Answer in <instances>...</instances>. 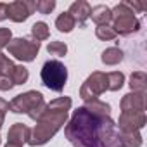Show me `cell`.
<instances>
[{
    "label": "cell",
    "instance_id": "cell-7",
    "mask_svg": "<svg viewBox=\"0 0 147 147\" xmlns=\"http://www.w3.org/2000/svg\"><path fill=\"white\" fill-rule=\"evenodd\" d=\"M42 102H45L43 95L40 92H36V90H30V92L16 95L9 102V111L14 113V114H28L30 111H33Z\"/></svg>",
    "mask_w": 147,
    "mask_h": 147
},
{
    "label": "cell",
    "instance_id": "cell-6",
    "mask_svg": "<svg viewBox=\"0 0 147 147\" xmlns=\"http://www.w3.org/2000/svg\"><path fill=\"white\" fill-rule=\"evenodd\" d=\"M106 90H107V75L102 71H94L83 82V85L80 88V97L85 102L94 100V99H99Z\"/></svg>",
    "mask_w": 147,
    "mask_h": 147
},
{
    "label": "cell",
    "instance_id": "cell-27",
    "mask_svg": "<svg viewBox=\"0 0 147 147\" xmlns=\"http://www.w3.org/2000/svg\"><path fill=\"white\" fill-rule=\"evenodd\" d=\"M45 107H47V102H42V104H38V106H36L33 111H30V113H28V116H30L33 121H38V119H40V116L43 114Z\"/></svg>",
    "mask_w": 147,
    "mask_h": 147
},
{
    "label": "cell",
    "instance_id": "cell-13",
    "mask_svg": "<svg viewBox=\"0 0 147 147\" xmlns=\"http://www.w3.org/2000/svg\"><path fill=\"white\" fill-rule=\"evenodd\" d=\"M90 18H92V21H94L97 26H109V23H111V19H113L111 9H109L107 5H102V4L92 7Z\"/></svg>",
    "mask_w": 147,
    "mask_h": 147
},
{
    "label": "cell",
    "instance_id": "cell-24",
    "mask_svg": "<svg viewBox=\"0 0 147 147\" xmlns=\"http://www.w3.org/2000/svg\"><path fill=\"white\" fill-rule=\"evenodd\" d=\"M95 35H97V38L102 40V42H109V40H114V38L118 36L116 31H114L111 26H97Z\"/></svg>",
    "mask_w": 147,
    "mask_h": 147
},
{
    "label": "cell",
    "instance_id": "cell-2",
    "mask_svg": "<svg viewBox=\"0 0 147 147\" xmlns=\"http://www.w3.org/2000/svg\"><path fill=\"white\" fill-rule=\"evenodd\" d=\"M73 106L71 97H57L54 100H50L43 111V114L40 116V119L36 121L35 128L30 133V140L28 144L31 147H40L45 145L67 121V113Z\"/></svg>",
    "mask_w": 147,
    "mask_h": 147
},
{
    "label": "cell",
    "instance_id": "cell-30",
    "mask_svg": "<svg viewBox=\"0 0 147 147\" xmlns=\"http://www.w3.org/2000/svg\"><path fill=\"white\" fill-rule=\"evenodd\" d=\"M7 19V4H2L0 2V21Z\"/></svg>",
    "mask_w": 147,
    "mask_h": 147
},
{
    "label": "cell",
    "instance_id": "cell-21",
    "mask_svg": "<svg viewBox=\"0 0 147 147\" xmlns=\"http://www.w3.org/2000/svg\"><path fill=\"white\" fill-rule=\"evenodd\" d=\"M28 78H30L28 67H24L23 64L14 66V69H12V73H11V82H12L14 85H24V83L28 82Z\"/></svg>",
    "mask_w": 147,
    "mask_h": 147
},
{
    "label": "cell",
    "instance_id": "cell-1",
    "mask_svg": "<svg viewBox=\"0 0 147 147\" xmlns=\"http://www.w3.org/2000/svg\"><path fill=\"white\" fill-rule=\"evenodd\" d=\"M64 135L73 147H121L113 118L94 114L83 106L73 113L64 126Z\"/></svg>",
    "mask_w": 147,
    "mask_h": 147
},
{
    "label": "cell",
    "instance_id": "cell-3",
    "mask_svg": "<svg viewBox=\"0 0 147 147\" xmlns=\"http://www.w3.org/2000/svg\"><path fill=\"white\" fill-rule=\"evenodd\" d=\"M111 16H113V19H111L113 26L111 28L116 31V35L130 36L140 30V21L135 16V11H131L125 2L114 5L111 9Z\"/></svg>",
    "mask_w": 147,
    "mask_h": 147
},
{
    "label": "cell",
    "instance_id": "cell-23",
    "mask_svg": "<svg viewBox=\"0 0 147 147\" xmlns=\"http://www.w3.org/2000/svg\"><path fill=\"white\" fill-rule=\"evenodd\" d=\"M14 66H16V64H14L7 55H4L2 52H0V76H9V78H11V73H12Z\"/></svg>",
    "mask_w": 147,
    "mask_h": 147
},
{
    "label": "cell",
    "instance_id": "cell-16",
    "mask_svg": "<svg viewBox=\"0 0 147 147\" xmlns=\"http://www.w3.org/2000/svg\"><path fill=\"white\" fill-rule=\"evenodd\" d=\"M100 61L106 64V66H116L123 61V50L118 49V47H109L102 52L100 55Z\"/></svg>",
    "mask_w": 147,
    "mask_h": 147
},
{
    "label": "cell",
    "instance_id": "cell-9",
    "mask_svg": "<svg viewBox=\"0 0 147 147\" xmlns=\"http://www.w3.org/2000/svg\"><path fill=\"white\" fill-rule=\"evenodd\" d=\"M147 123L145 113H121L118 125L119 133H128V131H140Z\"/></svg>",
    "mask_w": 147,
    "mask_h": 147
},
{
    "label": "cell",
    "instance_id": "cell-20",
    "mask_svg": "<svg viewBox=\"0 0 147 147\" xmlns=\"http://www.w3.org/2000/svg\"><path fill=\"white\" fill-rule=\"evenodd\" d=\"M125 85V75L121 71H113V73H107V90L111 92H118L121 90Z\"/></svg>",
    "mask_w": 147,
    "mask_h": 147
},
{
    "label": "cell",
    "instance_id": "cell-28",
    "mask_svg": "<svg viewBox=\"0 0 147 147\" xmlns=\"http://www.w3.org/2000/svg\"><path fill=\"white\" fill-rule=\"evenodd\" d=\"M7 111H9V102L5 99L0 97V128H2V125H4V119H5V113Z\"/></svg>",
    "mask_w": 147,
    "mask_h": 147
},
{
    "label": "cell",
    "instance_id": "cell-8",
    "mask_svg": "<svg viewBox=\"0 0 147 147\" xmlns=\"http://www.w3.org/2000/svg\"><path fill=\"white\" fill-rule=\"evenodd\" d=\"M35 11L33 0H14L7 4V18L14 23H24Z\"/></svg>",
    "mask_w": 147,
    "mask_h": 147
},
{
    "label": "cell",
    "instance_id": "cell-18",
    "mask_svg": "<svg viewBox=\"0 0 147 147\" xmlns=\"http://www.w3.org/2000/svg\"><path fill=\"white\" fill-rule=\"evenodd\" d=\"M142 142H144V140H142L140 131L119 133V144H121V147H140Z\"/></svg>",
    "mask_w": 147,
    "mask_h": 147
},
{
    "label": "cell",
    "instance_id": "cell-10",
    "mask_svg": "<svg viewBox=\"0 0 147 147\" xmlns=\"http://www.w3.org/2000/svg\"><path fill=\"white\" fill-rule=\"evenodd\" d=\"M119 106L121 113H145V94L130 92L123 95Z\"/></svg>",
    "mask_w": 147,
    "mask_h": 147
},
{
    "label": "cell",
    "instance_id": "cell-19",
    "mask_svg": "<svg viewBox=\"0 0 147 147\" xmlns=\"http://www.w3.org/2000/svg\"><path fill=\"white\" fill-rule=\"evenodd\" d=\"M31 36H33V40H36V42L49 40V36H50L49 24L43 23V21H36V23L31 26Z\"/></svg>",
    "mask_w": 147,
    "mask_h": 147
},
{
    "label": "cell",
    "instance_id": "cell-32",
    "mask_svg": "<svg viewBox=\"0 0 147 147\" xmlns=\"http://www.w3.org/2000/svg\"><path fill=\"white\" fill-rule=\"evenodd\" d=\"M0 142H2V138H0Z\"/></svg>",
    "mask_w": 147,
    "mask_h": 147
},
{
    "label": "cell",
    "instance_id": "cell-5",
    "mask_svg": "<svg viewBox=\"0 0 147 147\" xmlns=\"http://www.w3.org/2000/svg\"><path fill=\"white\" fill-rule=\"evenodd\" d=\"M7 50L12 57H16L18 61H23V62H31L35 61V57L38 55L40 52V42L33 40V38H26V36H21V38H14L11 40V43L7 45Z\"/></svg>",
    "mask_w": 147,
    "mask_h": 147
},
{
    "label": "cell",
    "instance_id": "cell-15",
    "mask_svg": "<svg viewBox=\"0 0 147 147\" xmlns=\"http://www.w3.org/2000/svg\"><path fill=\"white\" fill-rule=\"evenodd\" d=\"M83 107L94 114H100V116H111V106L100 99H94V100H87L83 104Z\"/></svg>",
    "mask_w": 147,
    "mask_h": 147
},
{
    "label": "cell",
    "instance_id": "cell-22",
    "mask_svg": "<svg viewBox=\"0 0 147 147\" xmlns=\"http://www.w3.org/2000/svg\"><path fill=\"white\" fill-rule=\"evenodd\" d=\"M47 52L50 54V55H55V57H62V55H66L67 54V45L64 43V42H50L49 45H47Z\"/></svg>",
    "mask_w": 147,
    "mask_h": 147
},
{
    "label": "cell",
    "instance_id": "cell-31",
    "mask_svg": "<svg viewBox=\"0 0 147 147\" xmlns=\"http://www.w3.org/2000/svg\"><path fill=\"white\" fill-rule=\"evenodd\" d=\"M4 147H19V145H12V144H5Z\"/></svg>",
    "mask_w": 147,
    "mask_h": 147
},
{
    "label": "cell",
    "instance_id": "cell-4",
    "mask_svg": "<svg viewBox=\"0 0 147 147\" xmlns=\"http://www.w3.org/2000/svg\"><path fill=\"white\" fill-rule=\"evenodd\" d=\"M40 78H42V83L49 90H52V92H62V88H64V85L67 82V67L61 61H57V59L47 61L42 66Z\"/></svg>",
    "mask_w": 147,
    "mask_h": 147
},
{
    "label": "cell",
    "instance_id": "cell-25",
    "mask_svg": "<svg viewBox=\"0 0 147 147\" xmlns=\"http://www.w3.org/2000/svg\"><path fill=\"white\" fill-rule=\"evenodd\" d=\"M35 9L40 14H50L55 9V0H38L35 2Z\"/></svg>",
    "mask_w": 147,
    "mask_h": 147
},
{
    "label": "cell",
    "instance_id": "cell-17",
    "mask_svg": "<svg viewBox=\"0 0 147 147\" xmlns=\"http://www.w3.org/2000/svg\"><path fill=\"white\" fill-rule=\"evenodd\" d=\"M75 26H76V23H75V19H73V16L69 12H62L55 19V28L61 33H71L75 30Z\"/></svg>",
    "mask_w": 147,
    "mask_h": 147
},
{
    "label": "cell",
    "instance_id": "cell-12",
    "mask_svg": "<svg viewBox=\"0 0 147 147\" xmlns=\"http://www.w3.org/2000/svg\"><path fill=\"white\" fill-rule=\"evenodd\" d=\"M90 11H92V7H90L88 2H85V0H76V2L71 4V7H69L67 12L73 16L75 23H76L80 28H83V26L87 24V19L90 18Z\"/></svg>",
    "mask_w": 147,
    "mask_h": 147
},
{
    "label": "cell",
    "instance_id": "cell-26",
    "mask_svg": "<svg viewBox=\"0 0 147 147\" xmlns=\"http://www.w3.org/2000/svg\"><path fill=\"white\" fill-rule=\"evenodd\" d=\"M12 40V31L9 28H0V50L5 49Z\"/></svg>",
    "mask_w": 147,
    "mask_h": 147
},
{
    "label": "cell",
    "instance_id": "cell-11",
    "mask_svg": "<svg viewBox=\"0 0 147 147\" xmlns=\"http://www.w3.org/2000/svg\"><path fill=\"white\" fill-rule=\"evenodd\" d=\"M30 133H31V130H30L26 125H23V123H14V125L9 128V131H7V144L23 147L24 144H28Z\"/></svg>",
    "mask_w": 147,
    "mask_h": 147
},
{
    "label": "cell",
    "instance_id": "cell-29",
    "mask_svg": "<svg viewBox=\"0 0 147 147\" xmlns=\"http://www.w3.org/2000/svg\"><path fill=\"white\" fill-rule=\"evenodd\" d=\"M14 83L11 82L9 76H0V90L2 92H7V90H12Z\"/></svg>",
    "mask_w": 147,
    "mask_h": 147
},
{
    "label": "cell",
    "instance_id": "cell-14",
    "mask_svg": "<svg viewBox=\"0 0 147 147\" xmlns=\"http://www.w3.org/2000/svg\"><path fill=\"white\" fill-rule=\"evenodd\" d=\"M130 88L131 92H138V94H145L147 90V75L144 71H135L131 73V76H130Z\"/></svg>",
    "mask_w": 147,
    "mask_h": 147
}]
</instances>
